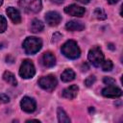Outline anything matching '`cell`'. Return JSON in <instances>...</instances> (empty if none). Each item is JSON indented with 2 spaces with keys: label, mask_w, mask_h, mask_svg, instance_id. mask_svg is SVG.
I'll return each instance as SVG.
<instances>
[{
  "label": "cell",
  "mask_w": 123,
  "mask_h": 123,
  "mask_svg": "<svg viewBox=\"0 0 123 123\" xmlns=\"http://www.w3.org/2000/svg\"><path fill=\"white\" fill-rule=\"evenodd\" d=\"M3 4V0H0V6Z\"/></svg>",
  "instance_id": "29"
},
{
  "label": "cell",
  "mask_w": 123,
  "mask_h": 123,
  "mask_svg": "<svg viewBox=\"0 0 123 123\" xmlns=\"http://www.w3.org/2000/svg\"><path fill=\"white\" fill-rule=\"evenodd\" d=\"M42 46V41L40 38L36 37H29L23 42V48L28 55H34L37 53Z\"/></svg>",
  "instance_id": "2"
},
{
  "label": "cell",
  "mask_w": 123,
  "mask_h": 123,
  "mask_svg": "<svg viewBox=\"0 0 123 123\" xmlns=\"http://www.w3.org/2000/svg\"><path fill=\"white\" fill-rule=\"evenodd\" d=\"M7 29V20L4 16L0 15V33L5 32Z\"/></svg>",
  "instance_id": "21"
},
{
  "label": "cell",
  "mask_w": 123,
  "mask_h": 123,
  "mask_svg": "<svg viewBox=\"0 0 123 123\" xmlns=\"http://www.w3.org/2000/svg\"><path fill=\"white\" fill-rule=\"evenodd\" d=\"M9 101H10L9 96H7L4 93H0V104H5V103H8Z\"/></svg>",
  "instance_id": "23"
},
{
  "label": "cell",
  "mask_w": 123,
  "mask_h": 123,
  "mask_svg": "<svg viewBox=\"0 0 123 123\" xmlns=\"http://www.w3.org/2000/svg\"><path fill=\"white\" fill-rule=\"evenodd\" d=\"M51 2L56 3V4H62L63 2V0H51Z\"/></svg>",
  "instance_id": "27"
},
{
  "label": "cell",
  "mask_w": 123,
  "mask_h": 123,
  "mask_svg": "<svg viewBox=\"0 0 123 123\" xmlns=\"http://www.w3.org/2000/svg\"><path fill=\"white\" fill-rule=\"evenodd\" d=\"M6 12H7V14L9 15V17L12 19V21L13 23L17 24V23H19V22L21 21V16H20L19 12H18L16 9H14L13 7H9V8H7Z\"/></svg>",
  "instance_id": "13"
},
{
  "label": "cell",
  "mask_w": 123,
  "mask_h": 123,
  "mask_svg": "<svg viewBox=\"0 0 123 123\" xmlns=\"http://www.w3.org/2000/svg\"><path fill=\"white\" fill-rule=\"evenodd\" d=\"M19 6L26 12L36 13L41 10L42 4L41 0H20Z\"/></svg>",
  "instance_id": "3"
},
{
  "label": "cell",
  "mask_w": 123,
  "mask_h": 123,
  "mask_svg": "<svg viewBox=\"0 0 123 123\" xmlns=\"http://www.w3.org/2000/svg\"><path fill=\"white\" fill-rule=\"evenodd\" d=\"M36 73V69L34 66V63L30 60H25L21 63L20 69H19V75L24 79H30L34 77Z\"/></svg>",
  "instance_id": "5"
},
{
  "label": "cell",
  "mask_w": 123,
  "mask_h": 123,
  "mask_svg": "<svg viewBox=\"0 0 123 123\" xmlns=\"http://www.w3.org/2000/svg\"><path fill=\"white\" fill-rule=\"evenodd\" d=\"M62 53L70 60L78 59L81 55V50L74 40H67L62 46Z\"/></svg>",
  "instance_id": "1"
},
{
  "label": "cell",
  "mask_w": 123,
  "mask_h": 123,
  "mask_svg": "<svg viewBox=\"0 0 123 123\" xmlns=\"http://www.w3.org/2000/svg\"><path fill=\"white\" fill-rule=\"evenodd\" d=\"M64 12L69 14V15H72V16H78V17H81L85 14L86 12V10L85 8L83 7H80V6H77L75 4H72L70 6H67L64 8Z\"/></svg>",
  "instance_id": "9"
},
{
  "label": "cell",
  "mask_w": 123,
  "mask_h": 123,
  "mask_svg": "<svg viewBox=\"0 0 123 123\" xmlns=\"http://www.w3.org/2000/svg\"><path fill=\"white\" fill-rule=\"evenodd\" d=\"M3 79L7 82V83H9L10 85H12V86H16L17 85V81H16V79H15V76L12 73V72H10V71H5L4 72V74H3Z\"/></svg>",
  "instance_id": "17"
},
{
  "label": "cell",
  "mask_w": 123,
  "mask_h": 123,
  "mask_svg": "<svg viewBox=\"0 0 123 123\" xmlns=\"http://www.w3.org/2000/svg\"><path fill=\"white\" fill-rule=\"evenodd\" d=\"M56 63V58L53 53L51 52H46L42 56V64L45 67H52Z\"/></svg>",
  "instance_id": "12"
},
{
  "label": "cell",
  "mask_w": 123,
  "mask_h": 123,
  "mask_svg": "<svg viewBox=\"0 0 123 123\" xmlns=\"http://www.w3.org/2000/svg\"><path fill=\"white\" fill-rule=\"evenodd\" d=\"M20 106H21V109L25 112L31 113V112H33V111H36L37 103H36V101L33 98L28 97V96H25V97L22 98V100L20 102Z\"/></svg>",
  "instance_id": "8"
},
{
  "label": "cell",
  "mask_w": 123,
  "mask_h": 123,
  "mask_svg": "<svg viewBox=\"0 0 123 123\" xmlns=\"http://www.w3.org/2000/svg\"><path fill=\"white\" fill-rule=\"evenodd\" d=\"M103 82L106 85H114V83H115V81L112 78H111V77H105L104 80H103Z\"/></svg>",
  "instance_id": "24"
},
{
  "label": "cell",
  "mask_w": 123,
  "mask_h": 123,
  "mask_svg": "<svg viewBox=\"0 0 123 123\" xmlns=\"http://www.w3.org/2000/svg\"><path fill=\"white\" fill-rule=\"evenodd\" d=\"M57 113H58V119L60 122H62V123H69L70 122V118L67 116L66 112L62 108H58Z\"/></svg>",
  "instance_id": "18"
},
{
  "label": "cell",
  "mask_w": 123,
  "mask_h": 123,
  "mask_svg": "<svg viewBox=\"0 0 123 123\" xmlns=\"http://www.w3.org/2000/svg\"><path fill=\"white\" fill-rule=\"evenodd\" d=\"M65 28L68 30V31H71V32H75V31H82L85 29V25L82 23V22H79L77 20H71V21H68L65 25Z\"/></svg>",
  "instance_id": "14"
},
{
  "label": "cell",
  "mask_w": 123,
  "mask_h": 123,
  "mask_svg": "<svg viewBox=\"0 0 123 123\" xmlns=\"http://www.w3.org/2000/svg\"><path fill=\"white\" fill-rule=\"evenodd\" d=\"M95 80H96L95 76H93V75L88 76V77L85 80V84H86V86H90L91 85H93V84H94Z\"/></svg>",
  "instance_id": "22"
},
{
  "label": "cell",
  "mask_w": 123,
  "mask_h": 123,
  "mask_svg": "<svg viewBox=\"0 0 123 123\" xmlns=\"http://www.w3.org/2000/svg\"><path fill=\"white\" fill-rule=\"evenodd\" d=\"M45 20L50 26H57L61 22L62 16L57 12H48L45 14Z\"/></svg>",
  "instance_id": "10"
},
{
  "label": "cell",
  "mask_w": 123,
  "mask_h": 123,
  "mask_svg": "<svg viewBox=\"0 0 123 123\" xmlns=\"http://www.w3.org/2000/svg\"><path fill=\"white\" fill-rule=\"evenodd\" d=\"M107 1H108L109 4H115V3H117L119 0H107Z\"/></svg>",
  "instance_id": "28"
},
{
  "label": "cell",
  "mask_w": 123,
  "mask_h": 123,
  "mask_svg": "<svg viewBox=\"0 0 123 123\" xmlns=\"http://www.w3.org/2000/svg\"><path fill=\"white\" fill-rule=\"evenodd\" d=\"M78 91H79L78 86L72 85V86L66 87V88L62 91V97H64V98H66V99H69V100H72V99H74V98L77 96Z\"/></svg>",
  "instance_id": "11"
},
{
  "label": "cell",
  "mask_w": 123,
  "mask_h": 123,
  "mask_svg": "<svg viewBox=\"0 0 123 123\" xmlns=\"http://www.w3.org/2000/svg\"><path fill=\"white\" fill-rule=\"evenodd\" d=\"M89 62L96 67H99L104 62V54L99 46H93L87 55Z\"/></svg>",
  "instance_id": "4"
},
{
  "label": "cell",
  "mask_w": 123,
  "mask_h": 123,
  "mask_svg": "<svg viewBox=\"0 0 123 123\" xmlns=\"http://www.w3.org/2000/svg\"><path fill=\"white\" fill-rule=\"evenodd\" d=\"M101 65H102V69L104 71H111L112 69V66H113V64H112V62H111V60L104 61Z\"/></svg>",
  "instance_id": "20"
},
{
  "label": "cell",
  "mask_w": 123,
  "mask_h": 123,
  "mask_svg": "<svg viewBox=\"0 0 123 123\" xmlns=\"http://www.w3.org/2000/svg\"><path fill=\"white\" fill-rule=\"evenodd\" d=\"M61 79H62V81H63V82H70V81H72V80L75 79V72H74L72 69L67 68V69H65V70L62 73Z\"/></svg>",
  "instance_id": "15"
},
{
  "label": "cell",
  "mask_w": 123,
  "mask_h": 123,
  "mask_svg": "<svg viewBox=\"0 0 123 123\" xmlns=\"http://www.w3.org/2000/svg\"><path fill=\"white\" fill-rule=\"evenodd\" d=\"M77 2H80V3H82V4H87V3H89V1L90 0H76Z\"/></svg>",
  "instance_id": "26"
},
{
  "label": "cell",
  "mask_w": 123,
  "mask_h": 123,
  "mask_svg": "<svg viewBox=\"0 0 123 123\" xmlns=\"http://www.w3.org/2000/svg\"><path fill=\"white\" fill-rule=\"evenodd\" d=\"M60 38H62V35L59 34V33H56V34L53 35V39H52V41H53V42H57L58 40H60Z\"/></svg>",
  "instance_id": "25"
},
{
  "label": "cell",
  "mask_w": 123,
  "mask_h": 123,
  "mask_svg": "<svg viewBox=\"0 0 123 123\" xmlns=\"http://www.w3.org/2000/svg\"><path fill=\"white\" fill-rule=\"evenodd\" d=\"M57 84H58V82H57V79L54 75H47V76L41 77L38 80L39 86L45 90H48V91H52L56 87Z\"/></svg>",
  "instance_id": "6"
},
{
  "label": "cell",
  "mask_w": 123,
  "mask_h": 123,
  "mask_svg": "<svg viewBox=\"0 0 123 123\" xmlns=\"http://www.w3.org/2000/svg\"><path fill=\"white\" fill-rule=\"evenodd\" d=\"M94 15L97 19H100V20H103V19H106L107 18V14L106 12H104L103 9L101 8H96L95 11H94Z\"/></svg>",
  "instance_id": "19"
},
{
  "label": "cell",
  "mask_w": 123,
  "mask_h": 123,
  "mask_svg": "<svg viewBox=\"0 0 123 123\" xmlns=\"http://www.w3.org/2000/svg\"><path fill=\"white\" fill-rule=\"evenodd\" d=\"M44 28V25L43 23L38 20V19H34L31 23V31L33 33H38V32H41Z\"/></svg>",
  "instance_id": "16"
},
{
  "label": "cell",
  "mask_w": 123,
  "mask_h": 123,
  "mask_svg": "<svg viewBox=\"0 0 123 123\" xmlns=\"http://www.w3.org/2000/svg\"><path fill=\"white\" fill-rule=\"evenodd\" d=\"M102 94L105 97H110V98H117L122 95V90L115 86L114 85H108L105 88L102 90Z\"/></svg>",
  "instance_id": "7"
}]
</instances>
